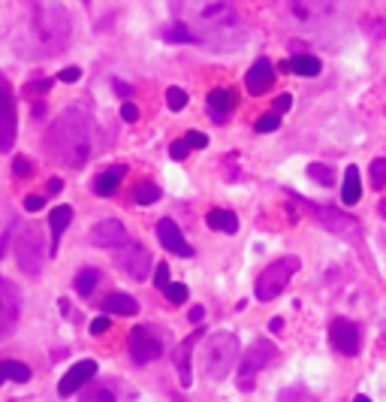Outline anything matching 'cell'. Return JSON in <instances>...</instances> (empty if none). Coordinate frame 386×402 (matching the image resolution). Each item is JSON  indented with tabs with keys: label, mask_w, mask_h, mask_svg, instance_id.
<instances>
[{
	"label": "cell",
	"mask_w": 386,
	"mask_h": 402,
	"mask_svg": "<svg viewBox=\"0 0 386 402\" xmlns=\"http://www.w3.org/2000/svg\"><path fill=\"white\" fill-rule=\"evenodd\" d=\"M185 139H187L190 149H206V145H209V137H206V133H197V130H190Z\"/></svg>",
	"instance_id": "obj_40"
},
{
	"label": "cell",
	"mask_w": 386,
	"mask_h": 402,
	"mask_svg": "<svg viewBox=\"0 0 386 402\" xmlns=\"http://www.w3.org/2000/svg\"><path fill=\"white\" fill-rule=\"evenodd\" d=\"M103 309L109 311V315H124V318L139 315V303H136L130 294H124V290H115V294H109V297L103 299Z\"/></svg>",
	"instance_id": "obj_24"
},
{
	"label": "cell",
	"mask_w": 386,
	"mask_h": 402,
	"mask_svg": "<svg viewBox=\"0 0 386 402\" xmlns=\"http://www.w3.org/2000/svg\"><path fill=\"white\" fill-rule=\"evenodd\" d=\"M317 218H320V224H323L326 230L341 233V236H350V233H356V224H359V221L347 218V215H341V212H335V209H317Z\"/></svg>",
	"instance_id": "obj_22"
},
{
	"label": "cell",
	"mask_w": 386,
	"mask_h": 402,
	"mask_svg": "<svg viewBox=\"0 0 386 402\" xmlns=\"http://www.w3.org/2000/svg\"><path fill=\"white\" fill-rule=\"evenodd\" d=\"M275 354H278V348L269 339H257L251 348L242 354V363H238V390H242V394H251L257 387V375L275 360Z\"/></svg>",
	"instance_id": "obj_8"
},
{
	"label": "cell",
	"mask_w": 386,
	"mask_h": 402,
	"mask_svg": "<svg viewBox=\"0 0 386 402\" xmlns=\"http://www.w3.org/2000/svg\"><path fill=\"white\" fill-rule=\"evenodd\" d=\"M30 366L28 363H18V360H0V384H6V381H18V384H25L30 381Z\"/></svg>",
	"instance_id": "obj_25"
},
{
	"label": "cell",
	"mask_w": 386,
	"mask_h": 402,
	"mask_svg": "<svg viewBox=\"0 0 386 402\" xmlns=\"http://www.w3.org/2000/svg\"><path fill=\"white\" fill-rule=\"evenodd\" d=\"M163 294H166V299H169L172 306H181V303H185V299L190 297L185 285H172V282H169V285L163 287Z\"/></svg>",
	"instance_id": "obj_36"
},
{
	"label": "cell",
	"mask_w": 386,
	"mask_h": 402,
	"mask_svg": "<svg viewBox=\"0 0 386 402\" xmlns=\"http://www.w3.org/2000/svg\"><path fill=\"white\" fill-rule=\"evenodd\" d=\"M371 188L374 191H380V188H386V161L378 158V161H371Z\"/></svg>",
	"instance_id": "obj_33"
},
{
	"label": "cell",
	"mask_w": 386,
	"mask_h": 402,
	"mask_svg": "<svg viewBox=\"0 0 386 402\" xmlns=\"http://www.w3.org/2000/svg\"><path fill=\"white\" fill-rule=\"evenodd\" d=\"M235 103H238L235 91H230V88H214V91L209 94V115L214 121H226L230 113L235 109Z\"/></svg>",
	"instance_id": "obj_20"
},
{
	"label": "cell",
	"mask_w": 386,
	"mask_h": 402,
	"mask_svg": "<svg viewBox=\"0 0 386 402\" xmlns=\"http://www.w3.org/2000/svg\"><path fill=\"white\" fill-rule=\"evenodd\" d=\"M58 79L66 82V85H76L78 79H82V70H78V67H64V70L58 73Z\"/></svg>",
	"instance_id": "obj_39"
},
{
	"label": "cell",
	"mask_w": 386,
	"mask_h": 402,
	"mask_svg": "<svg viewBox=\"0 0 386 402\" xmlns=\"http://www.w3.org/2000/svg\"><path fill=\"white\" fill-rule=\"evenodd\" d=\"M293 16L299 25L326 37V30L341 28V4L338 0H293Z\"/></svg>",
	"instance_id": "obj_5"
},
{
	"label": "cell",
	"mask_w": 386,
	"mask_h": 402,
	"mask_svg": "<svg viewBox=\"0 0 386 402\" xmlns=\"http://www.w3.org/2000/svg\"><path fill=\"white\" fill-rule=\"evenodd\" d=\"M49 88H52V79H40V82H30L25 91L28 94H40V91H49Z\"/></svg>",
	"instance_id": "obj_46"
},
{
	"label": "cell",
	"mask_w": 386,
	"mask_h": 402,
	"mask_svg": "<svg viewBox=\"0 0 386 402\" xmlns=\"http://www.w3.org/2000/svg\"><path fill=\"white\" fill-rule=\"evenodd\" d=\"M45 151L54 163L78 170L97 154V125L85 109H64L45 133Z\"/></svg>",
	"instance_id": "obj_3"
},
{
	"label": "cell",
	"mask_w": 386,
	"mask_h": 402,
	"mask_svg": "<svg viewBox=\"0 0 386 402\" xmlns=\"http://www.w3.org/2000/svg\"><path fill=\"white\" fill-rule=\"evenodd\" d=\"M90 242H94L97 248H109V251L121 248V245L127 242V227H124L118 218H106L90 227Z\"/></svg>",
	"instance_id": "obj_13"
},
{
	"label": "cell",
	"mask_w": 386,
	"mask_h": 402,
	"mask_svg": "<svg viewBox=\"0 0 386 402\" xmlns=\"http://www.w3.org/2000/svg\"><path fill=\"white\" fill-rule=\"evenodd\" d=\"M278 127H281V115H278V113L259 115V118H257V125H254L257 133H271V130H278Z\"/></svg>",
	"instance_id": "obj_34"
},
{
	"label": "cell",
	"mask_w": 386,
	"mask_h": 402,
	"mask_svg": "<svg viewBox=\"0 0 386 402\" xmlns=\"http://www.w3.org/2000/svg\"><path fill=\"white\" fill-rule=\"evenodd\" d=\"M73 40V21L66 16V9L54 0H40L30 6L25 25L16 33V52L18 58H58L70 49Z\"/></svg>",
	"instance_id": "obj_2"
},
{
	"label": "cell",
	"mask_w": 386,
	"mask_h": 402,
	"mask_svg": "<svg viewBox=\"0 0 386 402\" xmlns=\"http://www.w3.org/2000/svg\"><path fill=\"white\" fill-rule=\"evenodd\" d=\"M271 85H275V67H271V61H266V58L254 61V67H251V70H247V76H245L247 94L259 97V94H266Z\"/></svg>",
	"instance_id": "obj_18"
},
{
	"label": "cell",
	"mask_w": 386,
	"mask_h": 402,
	"mask_svg": "<svg viewBox=\"0 0 386 402\" xmlns=\"http://www.w3.org/2000/svg\"><path fill=\"white\" fill-rule=\"evenodd\" d=\"M13 173L28 178V176L33 173V166H30V161H25V158H16V161H13Z\"/></svg>",
	"instance_id": "obj_42"
},
{
	"label": "cell",
	"mask_w": 386,
	"mask_h": 402,
	"mask_svg": "<svg viewBox=\"0 0 386 402\" xmlns=\"http://www.w3.org/2000/svg\"><path fill=\"white\" fill-rule=\"evenodd\" d=\"M6 248H9V230H4V233H0V260H4Z\"/></svg>",
	"instance_id": "obj_48"
},
{
	"label": "cell",
	"mask_w": 386,
	"mask_h": 402,
	"mask_svg": "<svg viewBox=\"0 0 386 402\" xmlns=\"http://www.w3.org/2000/svg\"><path fill=\"white\" fill-rule=\"evenodd\" d=\"M166 106L172 109V113H181V109L187 106V94L181 91V88H169L166 91Z\"/></svg>",
	"instance_id": "obj_35"
},
{
	"label": "cell",
	"mask_w": 386,
	"mask_h": 402,
	"mask_svg": "<svg viewBox=\"0 0 386 402\" xmlns=\"http://www.w3.org/2000/svg\"><path fill=\"white\" fill-rule=\"evenodd\" d=\"M359 197H362L359 170H356V166H347V173H344V188H341V200H344L347 206H353V203H359Z\"/></svg>",
	"instance_id": "obj_28"
},
{
	"label": "cell",
	"mask_w": 386,
	"mask_h": 402,
	"mask_svg": "<svg viewBox=\"0 0 386 402\" xmlns=\"http://www.w3.org/2000/svg\"><path fill=\"white\" fill-rule=\"evenodd\" d=\"M202 318H206V309H202V306H193L190 315H187V321H190V323H202Z\"/></svg>",
	"instance_id": "obj_47"
},
{
	"label": "cell",
	"mask_w": 386,
	"mask_h": 402,
	"mask_svg": "<svg viewBox=\"0 0 386 402\" xmlns=\"http://www.w3.org/2000/svg\"><path fill=\"white\" fill-rule=\"evenodd\" d=\"M13 251H16V263L18 270H25L30 278H37L45 266V239H42V230L25 224L16 233V242H13Z\"/></svg>",
	"instance_id": "obj_6"
},
{
	"label": "cell",
	"mask_w": 386,
	"mask_h": 402,
	"mask_svg": "<svg viewBox=\"0 0 386 402\" xmlns=\"http://www.w3.org/2000/svg\"><path fill=\"white\" fill-rule=\"evenodd\" d=\"M100 285V270H94V266H88V270H82L76 275V294L78 297H90Z\"/></svg>",
	"instance_id": "obj_30"
},
{
	"label": "cell",
	"mask_w": 386,
	"mask_h": 402,
	"mask_svg": "<svg viewBox=\"0 0 386 402\" xmlns=\"http://www.w3.org/2000/svg\"><path fill=\"white\" fill-rule=\"evenodd\" d=\"M112 327V321H109V315H97L94 321H90V336H103V333Z\"/></svg>",
	"instance_id": "obj_38"
},
{
	"label": "cell",
	"mask_w": 386,
	"mask_h": 402,
	"mask_svg": "<svg viewBox=\"0 0 386 402\" xmlns=\"http://www.w3.org/2000/svg\"><path fill=\"white\" fill-rule=\"evenodd\" d=\"M16 133H18V106H16V94L13 85L4 73H0V151H9L16 145Z\"/></svg>",
	"instance_id": "obj_9"
},
{
	"label": "cell",
	"mask_w": 386,
	"mask_h": 402,
	"mask_svg": "<svg viewBox=\"0 0 386 402\" xmlns=\"http://www.w3.org/2000/svg\"><path fill=\"white\" fill-rule=\"evenodd\" d=\"M283 70H293L296 76H320L323 64H320V58H314V54H296V58H290L283 64Z\"/></svg>",
	"instance_id": "obj_26"
},
{
	"label": "cell",
	"mask_w": 386,
	"mask_h": 402,
	"mask_svg": "<svg viewBox=\"0 0 386 402\" xmlns=\"http://www.w3.org/2000/svg\"><path fill=\"white\" fill-rule=\"evenodd\" d=\"M163 197V191L157 188L154 182H139L133 188V200H136V206H154L157 200Z\"/></svg>",
	"instance_id": "obj_29"
},
{
	"label": "cell",
	"mask_w": 386,
	"mask_h": 402,
	"mask_svg": "<svg viewBox=\"0 0 386 402\" xmlns=\"http://www.w3.org/2000/svg\"><path fill=\"white\" fill-rule=\"evenodd\" d=\"M157 239H160V245L169 251V254H178V258H193V248L190 242L181 236V230L172 218H160L157 221Z\"/></svg>",
	"instance_id": "obj_16"
},
{
	"label": "cell",
	"mask_w": 386,
	"mask_h": 402,
	"mask_svg": "<svg viewBox=\"0 0 386 402\" xmlns=\"http://www.w3.org/2000/svg\"><path fill=\"white\" fill-rule=\"evenodd\" d=\"M169 272H172V270H169V263H160V266H157L154 285H157V287H166V285H169Z\"/></svg>",
	"instance_id": "obj_41"
},
{
	"label": "cell",
	"mask_w": 386,
	"mask_h": 402,
	"mask_svg": "<svg viewBox=\"0 0 386 402\" xmlns=\"http://www.w3.org/2000/svg\"><path fill=\"white\" fill-rule=\"evenodd\" d=\"M206 224L211 230H221V233H235L238 230V218L233 215V212H226V209H211L206 215Z\"/></svg>",
	"instance_id": "obj_27"
},
{
	"label": "cell",
	"mask_w": 386,
	"mask_h": 402,
	"mask_svg": "<svg viewBox=\"0 0 386 402\" xmlns=\"http://www.w3.org/2000/svg\"><path fill=\"white\" fill-rule=\"evenodd\" d=\"M308 176L314 178V182L317 185H335V170H332V166H329V163H311L308 166Z\"/></svg>",
	"instance_id": "obj_31"
},
{
	"label": "cell",
	"mask_w": 386,
	"mask_h": 402,
	"mask_svg": "<svg viewBox=\"0 0 386 402\" xmlns=\"http://www.w3.org/2000/svg\"><path fill=\"white\" fill-rule=\"evenodd\" d=\"M73 224V209L70 206H54L49 212V227H52V248H49V258L58 254V245H61V236L64 230Z\"/></svg>",
	"instance_id": "obj_21"
},
{
	"label": "cell",
	"mask_w": 386,
	"mask_h": 402,
	"mask_svg": "<svg viewBox=\"0 0 386 402\" xmlns=\"http://www.w3.org/2000/svg\"><path fill=\"white\" fill-rule=\"evenodd\" d=\"M115 91L124 94V97H130V85H124V82H115Z\"/></svg>",
	"instance_id": "obj_49"
},
{
	"label": "cell",
	"mask_w": 386,
	"mask_h": 402,
	"mask_svg": "<svg viewBox=\"0 0 386 402\" xmlns=\"http://www.w3.org/2000/svg\"><path fill=\"white\" fill-rule=\"evenodd\" d=\"M121 266L127 270V275L133 278V282H145V275H148L151 270V254L145 245L139 242H130L127 248L121 251Z\"/></svg>",
	"instance_id": "obj_15"
},
{
	"label": "cell",
	"mask_w": 386,
	"mask_h": 402,
	"mask_svg": "<svg viewBox=\"0 0 386 402\" xmlns=\"http://www.w3.org/2000/svg\"><path fill=\"white\" fill-rule=\"evenodd\" d=\"M49 191H52V194L61 191V178H52V182H49Z\"/></svg>",
	"instance_id": "obj_50"
},
{
	"label": "cell",
	"mask_w": 386,
	"mask_h": 402,
	"mask_svg": "<svg viewBox=\"0 0 386 402\" xmlns=\"http://www.w3.org/2000/svg\"><path fill=\"white\" fill-rule=\"evenodd\" d=\"M25 209L28 212H40V209H45V200L40 194H28L25 197Z\"/></svg>",
	"instance_id": "obj_43"
},
{
	"label": "cell",
	"mask_w": 386,
	"mask_h": 402,
	"mask_svg": "<svg viewBox=\"0 0 386 402\" xmlns=\"http://www.w3.org/2000/svg\"><path fill=\"white\" fill-rule=\"evenodd\" d=\"M299 258H278L275 263H269L263 272L257 278V299L259 303H271V299H278L283 294V287L290 285V278L299 272Z\"/></svg>",
	"instance_id": "obj_7"
},
{
	"label": "cell",
	"mask_w": 386,
	"mask_h": 402,
	"mask_svg": "<svg viewBox=\"0 0 386 402\" xmlns=\"http://www.w3.org/2000/svg\"><path fill=\"white\" fill-rule=\"evenodd\" d=\"M238 360V339L233 333H214L202 345V375L209 381H223Z\"/></svg>",
	"instance_id": "obj_4"
},
{
	"label": "cell",
	"mask_w": 386,
	"mask_h": 402,
	"mask_svg": "<svg viewBox=\"0 0 386 402\" xmlns=\"http://www.w3.org/2000/svg\"><path fill=\"white\" fill-rule=\"evenodd\" d=\"M190 154V145H187V139H175L172 145H169V158L172 161H185Z\"/></svg>",
	"instance_id": "obj_37"
},
{
	"label": "cell",
	"mask_w": 386,
	"mask_h": 402,
	"mask_svg": "<svg viewBox=\"0 0 386 402\" xmlns=\"http://www.w3.org/2000/svg\"><path fill=\"white\" fill-rule=\"evenodd\" d=\"M199 339H202V327L193 330L190 336L172 351V360H175V369H178V381H181V387H190V384H193V375H190V351H193V345H197Z\"/></svg>",
	"instance_id": "obj_19"
},
{
	"label": "cell",
	"mask_w": 386,
	"mask_h": 402,
	"mask_svg": "<svg viewBox=\"0 0 386 402\" xmlns=\"http://www.w3.org/2000/svg\"><path fill=\"white\" fill-rule=\"evenodd\" d=\"M21 315V297L18 287L9 282V278H0V339L9 336L18 323Z\"/></svg>",
	"instance_id": "obj_11"
},
{
	"label": "cell",
	"mask_w": 386,
	"mask_h": 402,
	"mask_svg": "<svg viewBox=\"0 0 386 402\" xmlns=\"http://www.w3.org/2000/svg\"><path fill=\"white\" fill-rule=\"evenodd\" d=\"M172 16L197 37V42L211 49L235 52L247 40L245 21L233 0H172Z\"/></svg>",
	"instance_id": "obj_1"
},
{
	"label": "cell",
	"mask_w": 386,
	"mask_h": 402,
	"mask_svg": "<svg viewBox=\"0 0 386 402\" xmlns=\"http://www.w3.org/2000/svg\"><path fill=\"white\" fill-rule=\"evenodd\" d=\"M121 118H124V121H130V125H133V121L139 118V109H136L133 103H121Z\"/></svg>",
	"instance_id": "obj_44"
},
{
	"label": "cell",
	"mask_w": 386,
	"mask_h": 402,
	"mask_svg": "<svg viewBox=\"0 0 386 402\" xmlns=\"http://www.w3.org/2000/svg\"><path fill=\"white\" fill-rule=\"evenodd\" d=\"M290 106H293V97L290 94H281L278 100H275V113L281 115V113H290Z\"/></svg>",
	"instance_id": "obj_45"
},
{
	"label": "cell",
	"mask_w": 386,
	"mask_h": 402,
	"mask_svg": "<svg viewBox=\"0 0 386 402\" xmlns=\"http://www.w3.org/2000/svg\"><path fill=\"white\" fill-rule=\"evenodd\" d=\"M127 348H130L133 363H139V366L154 363L157 357H163V351H166V348H163V339L157 336L151 327H133Z\"/></svg>",
	"instance_id": "obj_10"
},
{
	"label": "cell",
	"mask_w": 386,
	"mask_h": 402,
	"mask_svg": "<svg viewBox=\"0 0 386 402\" xmlns=\"http://www.w3.org/2000/svg\"><path fill=\"white\" fill-rule=\"evenodd\" d=\"M163 40H169V42H197V37L185 28V25H172V28H166L163 30Z\"/></svg>",
	"instance_id": "obj_32"
},
{
	"label": "cell",
	"mask_w": 386,
	"mask_h": 402,
	"mask_svg": "<svg viewBox=\"0 0 386 402\" xmlns=\"http://www.w3.org/2000/svg\"><path fill=\"white\" fill-rule=\"evenodd\" d=\"M353 402H371V399H368V396H356Z\"/></svg>",
	"instance_id": "obj_51"
},
{
	"label": "cell",
	"mask_w": 386,
	"mask_h": 402,
	"mask_svg": "<svg viewBox=\"0 0 386 402\" xmlns=\"http://www.w3.org/2000/svg\"><path fill=\"white\" fill-rule=\"evenodd\" d=\"M97 369H100L97 360H78V363L73 366V369L61 378L58 394H61L64 399H66V396H73V394H78V390H82V387L90 381V378L97 375Z\"/></svg>",
	"instance_id": "obj_17"
},
{
	"label": "cell",
	"mask_w": 386,
	"mask_h": 402,
	"mask_svg": "<svg viewBox=\"0 0 386 402\" xmlns=\"http://www.w3.org/2000/svg\"><path fill=\"white\" fill-rule=\"evenodd\" d=\"M78 402H124V384L118 378H100L85 384V394H78Z\"/></svg>",
	"instance_id": "obj_14"
},
{
	"label": "cell",
	"mask_w": 386,
	"mask_h": 402,
	"mask_svg": "<svg viewBox=\"0 0 386 402\" xmlns=\"http://www.w3.org/2000/svg\"><path fill=\"white\" fill-rule=\"evenodd\" d=\"M124 176H127V166L118 163V166H109V170H103L97 178H94V191L100 197H112L118 191V185L124 182Z\"/></svg>",
	"instance_id": "obj_23"
},
{
	"label": "cell",
	"mask_w": 386,
	"mask_h": 402,
	"mask_svg": "<svg viewBox=\"0 0 386 402\" xmlns=\"http://www.w3.org/2000/svg\"><path fill=\"white\" fill-rule=\"evenodd\" d=\"M329 342L338 354H347V357H356L359 354V327L347 318H335L332 327H329Z\"/></svg>",
	"instance_id": "obj_12"
}]
</instances>
